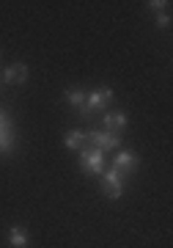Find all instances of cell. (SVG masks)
<instances>
[{"label":"cell","instance_id":"6da1fadb","mask_svg":"<svg viewBox=\"0 0 173 248\" xmlns=\"http://www.w3.org/2000/svg\"><path fill=\"white\" fill-rule=\"evenodd\" d=\"M86 143H91L94 149H118L121 146V138L118 135H113V133H104V130H88L86 133Z\"/></svg>","mask_w":173,"mask_h":248},{"label":"cell","instance_id":"7a4b0ae2","mask_svg":"<svg viewBox=\"0 0 173 248\" xmlns=\"http://www.w3.org/2000/svg\"><path fill=\"white\" fill-rule=\"evenodd\" d=\"M113 97H115L113 89H96V91H91V94H86V108L80 110V116H88L91 110H102Z\"/></svg>","mask_w":173,"mask_h":248},{"label":"cell","instance_id":"3957f363","mask_svg":"<svg viewBox=\"0 0 173 248\" xmlns=\"http://www.w3.org/2000/svg\"><path fill=\"white\" fill-rule=\"evenodd\" d=\"M83 171L86 174H102L104 171V152L102 149H83Z\"/></svg>","mask_w":173,"mask_h":248},{"label":"cell","instance_id":"277c9868","mask_svg":"<svg viewBox=\"0 0 173 248\" xmlns=\"http://www.w3.org/2000/svg\"><path fill=\"white\" fill-rule=\"evenodd\" d=\"M113 169L118 171L121 177H127V174H132V171L138 169V157H135L132 152H118L115 160H113Z\"/></svg>","mask_w":173,"mask_h":248},{"label":"cell","instance_id":"5b68a950","mask_svg":"<svg viewBox=\"0 0 173 248\" xmlns=\"http://www.w3.org/2000/svg\"><path fill=\"white\" fill-rule=\"evenodd\" d=\"M102 124H104V133H118V130H124L127 127V113H121V110H115V113H104L102 116Z\"/></svg>","mask_w":173,"mask_h":248},{"label":"cell","instance_id":"8992f818","mask_svg":"<svg viewBox=\"0 0 173 248\" xmlns=\"http://www.w3.org/2000/svg\"><path fill=\"white\" fill-rule=\"evenodd\" d=\"M3 80H6V83H25L28 80V66L25 63H11L9 69L3 72Z\"/></svg>","mask_w":173,"mask_h":248},{"label":"cell","instance_id":"52a82bcc","mask_svg":"<svg viewBox=\"0 0 173 248\" xmlns=\"http://www.w3.org/2000/svg\"><path fill=\"white\" fill-rule=\"evenodd\" d=\"M9 243L14 248H28L30 237H28V232L22 229V226H11V229H9Z\"/></svg>","mask_w":173,"mask_h":248},{"label":"cell","instance_id":"ba28073f","mask_svg":"<svg viewBox=\"0 0 173 248\" xmlns=\"http://www.w3.org/2000/svg\"><path fill=\"white\" fill-rule=\"evenodd\" d=\"M63 143L69 149H80V146H86V133L83 130H69V133L63 135Z\"/></svg>","mask_w":173,"mask_h":248},{"label":"cell","instance_id":"9c48e42d","mask_svg":"<svg viewBox=\"0 0 173 248\" xmlns=\"http://www.w3.org/2000/svg\"><path fill=\"white\" fill-rule=\"evenodd\" d=\"M66 99H69L72 105H77L80 110L86 108V91H83V89H69V91H66Z\"/></svg>","mask_w":173,"mask_h":248},{"label":"cell","instance_id":"30bf717a","mask_svg":"<svg viewBox=\"0 0 173 248\" xmlns=\"http://www.w3.org/2000/svg\"><path fill=\"white\" fill-rule=\"evenodd\" d=\"M11 146H14L11 127H0V152H11Z\"/></svg>","mask_w":173,"mask_h":248},{"label":"cell","instance_id":"8fae6325","mask_svg":"<svg viewBox=\"0 0 173 248\" xmlns=\"http://www.w3.org/2000/svg\"><path fill=\"white\" fill-rule=\"evenodd\" d=\"M104 193L110 196V199H121V193H124L121 182H107V179H104Z\"/></svg>","mask_w":173,"mask_h":248},{"label":"cell","instance_id":"7c38bea8","mask_svg":"<svg viewBox=\"0 0 173 248\" xmlns=\"http://www.w3.org/2000/svg\"><path fill=\"white\" fill-rule=\"evenodd\" d=\"M148 6H151L154 11H165L168 6H171V3H168V0H154V3H148Z\"/></svg>","mask_w":173,"mask_h":248},{"label":"cell","instance_id":"4fadbf2b","mask_svg":"<svg viewBox=\"0 0 173 248\" xmlns=\"http://www.w3.org/2000/svg\"><path fill=\"white\" fill-rule=\"evenodd\" d=\"M157 22H159V25H162V28H168V25H171V17H168V14H165V11H162V14L157 17Z\"/></svg>","mask_w":173,"mask_h":248}]
</instances>
